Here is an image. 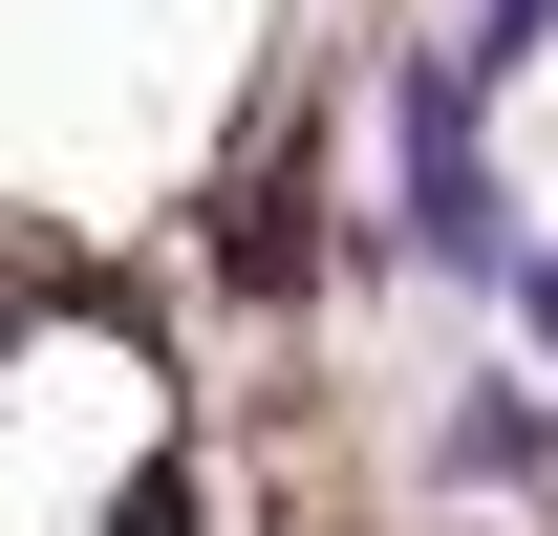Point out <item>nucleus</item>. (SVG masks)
<instances>
[{
    "instance_id": "obj_1",
    "label": "nucleus",
    "mask_w": 558,
    "mask_h": 536,
    "mask_svg": "<svg viewBox=\"0 0 558 536\" xmlns=\"http://www.w3.org/2000/svg\"><path fill=\"white\" fill-rule=\"evenodd\" d=\"M451 472L473 494H558V407L537 387H451Z\"/></svg>"
}]
</instances>
